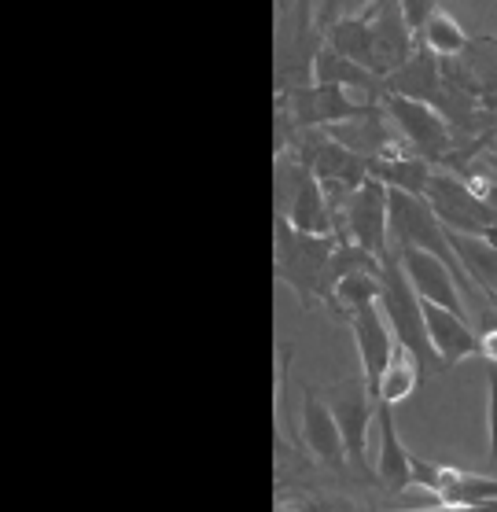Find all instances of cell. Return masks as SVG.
<instances>
[{
    "mask_svg": "<svg viewBox=\"0 0 497 512\" xmlns=\"http://www.w3.org/2000/svg\"><path fill=\"white\" fill-rule=\"evenodd\" d=\"M336 236H306L277 214L273 218V273L288 284L306 310L332 306V255Z\"/></svg>",
    "mask_w": 497,
    "mask_h": 512,
    "instance_id": "1",
    "label": "cell"
},
{
    "mask_svg": "<svg viewBox=\"0 0 497 512\" xmlns=\"http://www.w3.org/2000/svg\"><path fill=\"white\" fill-rule=\"evenodd\" d=\"M380 310H383V317H387V325H391L394 339L417 354V361L424 365V373L431 376V373H442V369H446V365L435 358V350H431L428 325H424V299H420L417 291H413V284L405 280L398 255L383 258Z\"/></svg>",
    "mask_w": 497,
    "mask_h": 512,
    "instance_id": "2",
    "label": "cell"
},
{
    "mask_svg": "<svg viewBox=\"0 0 497 512\" xmlns=\"http://www.w3.org/2000/svg\"><path fill=\"white\" fill-rule=\"evenodd\" d=\"M380 107H383V115H387V122L402 133L409 152L420 155V159L431 163L435 170H450L457 140H453L450 122H446L435 107L420 104V100H409V96H398V93H383Z\"/></svg>",
    "mask_w": 497,
    "mask_h": 512,
    "instance_id": "3",
    "label": "cell"
},
{
    "mask_svg": "<svg viewBox=\"0 0 497 512\" xmlns=\"http://www.w3.org/2000/svg\"><path fill=\"white\" fill-rule=\"evenodd\" d=\"M295 140H299L295 159L310 166L313 177L321 181V188L328 192V199H332V210H336V222H339V210L347 207V199L369 181V163H361L358 155H350L347 148L336 144L324 129H302Z\"/></svg>",
    "mask_w": 497,
    "mask_h": 512,
    "instance_id": "4",
    "label": "cell"
},
{
    "mask_svg": "<svg viewBox=\"0 0 497 512\" xmlns=\"http://www.w3.org/2000/svg\"><path fill=\"white\" fill-rule=\"evenodd\" d=\"M328 406L336 413L339 435H343V446H347V465L354 476L361 479H376V468L369 465V431L376 424V409L380 402L372 398L365 376H347L332 387L328 395Z\"/></svg>",
    "mask_w": 497,
    "mask_h": 512,
    "instance_id": "5",
    "label": "cell"
},
{
    "mask_svg": "<svg viewBox=\"0 0 497 512\" xmlns=\"http://www.w3.org/2000/svg\"><path fill=\"white\" fill-rule=\"evenodd\" d=\"M428 203L439 214V222L446 225V233L479 236V240L497 233V210L464 177L450 174V170H435L428 185Z\"/></svg>",
    "mask_w": 497,
    "mask_h": 512,
    "instance_id": "6",
    "label": "cell"
},
{
    "mask_svg": "<svg viewBox=\"0 0 497 512\" xmlns=\"http://www.w3.org/2000/svg\"><path fill=\"white\" fill-rule=\"evenodd\" d=\"M280 177H284V196H280V210L299 233L306 236H336L339 222L332 199L321 188V181L313 177V170L306 163H299L295 155L280 163Z\"/></svg>",
    "mask_w": 497,
    "mask_h": 512,
    "instance_id": "7",
    "label": "cell"
},
{
    "mask_svg": "<svg viewBox=\"0 0 497 512\" xmlns=\"http://www.w3.org/2000/svg\"><path fill=\"white\" fill-rule=\"evenodd\" d=\"M336 240H350L361 251H369L376 262L391 258V210H387V188L380 181L365 185L347 199V207L339 210V233Z\"/></svg>",
    "mask_w": 497,
    "mask_h": 512,
    "instance_id": "8",
    "label": "cell"
},
{
    "mask_svg": "<svg viewBox=\"0 0 497 512\" xmlns=\"http://www.w3.org/2000/svg\"><path fill=\"white\" fill-rule=\"evenodd\" d=\"M413 487L435 494L439 505H494L497 501V476L490 472H464V468L439 465V461H420L413 457Z\"/></svg>",
    "mask_w": 497,
    "mask_h": 512,
    "instance_id": "9",
    "label": "cell"
},
{
    "mask_svg": "<svg viewBox=\"0 0 497 512\" xmlns=\"http://www.w3.org/2000/svg\"><path fill=\"white\" fill-rule=\"evenodd\" d=\"M299 443L306 446V454L321 468H328V472H332V468H336V472L350 468L336 413H332V406H328L310 384H302V398H299Z\"/></svg>",
    "mask_w": 497,
    "mask_h": 512,
    "instance_id": "10",
    "label": "cell"
},
{
    "mask_svg": "<svg viewBox=\"0 0 497 512\" xmlns=\"http://www.w3.org/2000/svg\"><path fill=\"white\" fill-rule=\"evenodd\" d=\"M372 74L380 82H391L394 74L413 59L417 52V34L405 23L402 4H372Z\"/></svg>",
    "mask_w": 497,
    "mask_h": 512,
    "instance_id": "11",
    "label": "cell"
},
{
    "mask_svg": "<svg viewBox=\"0 0 497 512\" xmlns=\"http://www.w3.org/2000/svg\"><path fill=\"white\" fill-rule=\"evenodd\" d=\"M394 255L402 262L405 280L413 284V291H417L424 303H435V306H442V310H453V314L468 317V299H464V291H461V280H457V273H453L442 258L413 251V247L394 251Z\"/></svg>",
    "mask_w": 497,
    "mask_h": 512,
    "instance_id": "12",
    "label": "cell"
},
{
    "mask_svg": "<svg viewBox=\"0 0 497 512\" xmlns=\"http://www.w3.org/2000/svg\"><path fill=\"white\" fill-rule=\"evenodd\" d=\"M347 325H350V336H354V350H358V365H361L358 373L365 376L369 391H376L383 369H387V361H391L394 347H398V339H394V332H391V325H387V317H383L380 303L354 310V314L347 317Z\"/></svg>",
    "mask_w": 497,
    "mask_h": 512,
    "instance_id": "13",
    "label": "cell"
},
{
    "mask_svg": "<svg viewBox=\"0 0 497 512\" xmlns=\"http://www.w3.org/2000/svg\"><path fill=\"white\" fill-rule=\"evenodd\" d=\"M328 137L343 144L350 155H358L361 163H383V159H398L405 155V140L394 137L391 122L383 115V107L376 104L365 118H354V122H343V126H332L324 129Z\"/></svg>",
    "mask_w": 497,
    "mask_h": 512,
    "instance_id": "14",
    "label": "cell"
},
{
    "mask_svg": "<svg viewBox=\"0 0 497 512\" xmlns=\"http://www.w3.org/2000/svg\"><path fill=\"white\" fill-rule=\"evenodd\" d=\"M313 468L299 457V476L277 472V505L284 512H369L358 509V501L347 498L339 487H328L324 479L310 476Z\"/></svg>",
    "mask_w": 497,
    "mask_h": 512,
    "instance_id": "15",
    "label": "cell"
},
{
    "mask_svg": "<svg viewBox=\"0 0 497 512\" xmlns=\"http://www.w3.org/2000/svg\"><path fill=\"white\" fill-rule=\"evenodd\" d=\"M376 431H380V443H376V483L387 494H405L413 487V454L405 450L398 424H394L391 406L376 409Z\"/></svg>",
    "mask_w": 497,
    "mask_h": 512,
    "instance_id": "16",
    "label": "cell"
},
{
    "mask_svg": "<svg viewBox=\"0 0 497 512\" xmlns=\"http://www.w3.org/2000/svg\"><path fill=\"white\" fill-rule=\"evenodd\" d=\"M424 325H428V339L435 358L450 369L457 361L479 354V332L472 328V321L453 310H442L435 303H424Z\"/></svg>",
    "mask_w": 497,
    "mask_h": 512,
    "instance_id": "17",
    "label": "cell"
},
{
    "mask_svg": "<svg viewBox=\"0 0 497 512\" xmlns=\"http://www.w3.org/2000/svg\"><path fill=\"white\" fill-rule=\"evenodd\" d=\"M313 85H336V89H361V93L369 96L372 104H380V96L387 93V82H380L372 70L358 67L354 59L339 56L336 48L321 45L317 48V59H313Z\"/></svg>",
    "mask_w": 497,
    "mask_h": 512,
    "instance_id": "18",
    "label": "cell"
},
{
    "mask_svg": "<svg viewBox=\"0 0 497 512\" xmlns=\"http://www.w3.org/2000/svg\"><path fill=\"white\" fill-rule=\"evenodd\" d=\"M450 244L457 251L461 269L475 284V291L497 310V244L479 240V236H453V233H450Z\"/></svg>",
    "mask_w": 497,
    "mask_h": 512,
    "instance_id": "19",
    "label": "cell"
},
{
    "mask_svg": "<svg viewBox=\"0 0 497 512\" xmlns=\"http://www.w3.org/2000/svg\"><path fill=\"white\" fill-rule=\"evenodd\" d=\"M424 376H428V373H424V365L417 361V354L398 343L372 395H376V402H380V406L394 409V406H402V402H409V398L417 395V387L424 384Z\"/></svg>",
    "mask_w": 497,
    "mask_h": 512,
    "instance_id": "20",
    "label": "cell"
},
{
    "mask_svg": "<svg viewBox=\"0 0 497 512\" xmlns=\"http://www.w3.org/2000/svg\"><path fill=\"white\" fill-rule=\"evenodd\" d=\"M369 177L380 181L387 192H405V196L428 199V185H431V177H435V166L424 163L420 155L405 152V155H398V159L369 163Z\"/></svg>",
    "mask_w": 497,
    "mask_h": 512,
    "instance_id": "21",
    "label": "cell"
},
{
    "mask_svg": "<svg viewBox=\"0 0 497 512\" xmlns=\"http://www.w3.org/2000/svg\"><path fill=\"white\" fill-rule=\"evenodd\" d=\"M417 45H424L428 52L446 63V59H461L468 48H472V37L464 34V26L453 19L450 8H442V4H431V15L424 30L417 34Z\"/></svg>",
    "mask_w": 497,
    "mask_h": 512,
    "instance_id": "22",
    "label": "cell"
},
{
    "mask_svg": "<svg viewBox=\"0 0 497 512\" xmlns=\"http://www.w3.org/2000/svg\"><path fill=\"white\" fill-rule=\"evenodd\" d=\"M461 63L472 74L475 89L483 96V107L486 111H497V37L494 34L472 37V48L461 56Z\"/></svg>",
    "mask_w": 497,
    "mask_h": 512,
    "instance_id": "23",
    "label": "cell"
},
{
    "mask_svg": "<svg viewBox=\"0 0 497 512\" xmlns=\"http://www.w3.org/2000/svg\"><path fill=\"white\" fill-rule=\"evenodd\" d=\"M380 269H354V273H347V277L336 284V295H332L328 314H336L347 321V317L354 314V310H361V306L380 303Z\"/></svg>",
    "mask_w": 497,
    "mask_h": 512,
    "instance_id": "24",
    "label": "cell"
},
{
    "mask_svg": "<svg viewBox=\"0 0 497 512\" xmlns=\"http://www.w3.org/2000/svg\"><path fill=\"white\" fill-rule=\"evenodd\" d=\"M486 465L497 476V365H486Z\"/></svg>",
    "mask_w": 497,
    "mask_h": 512,
    "instance_id": "25",
    "label": "cell"
},
{
    "mask_svg": "<svg viewBox=\"0 0 497 512\" xmlns=\"http://www.w3.org/2000/svg\"><path fill=\"white\" fill-rule=\"evenodd\" d=\"M369 512H497L494 505H475V509H461V505H428V509H369Z\"/></svg>",
    "mask_w": 497,
    "mask_h": 512,
    "instance_id": "26",
    "label": "cell"
},
{
    "mask_svg": "<svg viewBox=\"0 0 497 512\" xmlns=\"http://www.w3.org/2000/svg\"><path fill=\"white\" fill-rule=\"evenodd\" d=\"M486 240H490V244H497V233H494V236H486Z\"/></svg>",
    "mask_w": 497,
    "mask_h": 512,
    "instance_id": "27",
    "label": "cell"
}]
</instances>
